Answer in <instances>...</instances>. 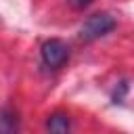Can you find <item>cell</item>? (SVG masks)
Wrapping results in <instances>:
<instances>
[{"mask_svg":"<svg viewBox=\"0 0 134 134\" xmlns=\"http://www.w3.org/2000/svg\"><path fill=\"white\" fill-rule=\"evenodd\" d=\"M113 27H115V19L109 13H96L84 21V25L80 27V38L86 42H92V40L107 36Z\"/></svg>","mask_w":134,"mask_h":134,"instance_id":"cell-1","label":"cell"},{"mask_svg":"<svg viewBox=\"0 0 134 134\" xmlns=\"http://www.w3.org/2000/svg\"><path fill=\"white\" fill-rule=\"evenodd\" d=\"M67 59H69V46L63 40L52 38V40L42 44V61H44L46 67L59 69L67 63Z\"/></svg>","mask_w":134,"mask_h":134,"instance_id":"cell-2","label":"cell"},{"mask_svg":"<svg viewBox=\"0 0 134 134\" xmlns=\"http://www.w3.org/2000/svg\"><path fill=\"white\" fill-rule=\"evenodd\" d=\"M46 128H48L50 132L63 134V132H67V130H69V117H67L65 113H54V115H50V117H48Z\"/></svg>","mask_w":134,"mask_h":134,"instance_id":"cell-3","label":"cell"},{"mask_svg":"<svg viewBox=\"0 0 134 134\" xmlns=\"http://www.w3.org/2000/svg\"><path fill=\"white\" fill-rule=\"evenodd\" d=\"M17 130V115L10 109H0V132H15Z\"/></svg>","mask_w":134,"mask_h":134,"instance_id":"cell-4","label":"cell"},{"mask_svg":"<svg viewBox=\"0 0 134 134\" xmlns=\"http://www.w3.org/2000/svg\"><path fill=\"white\" fill-rule=\"evenodd\" d=\"M75 10H82V8H86V6H90L92 4V0H67Z\"/></svg>","mask_w":134,"mask_h":134,"instance_id":"cell-5","label":"cell"}]
</instances>
